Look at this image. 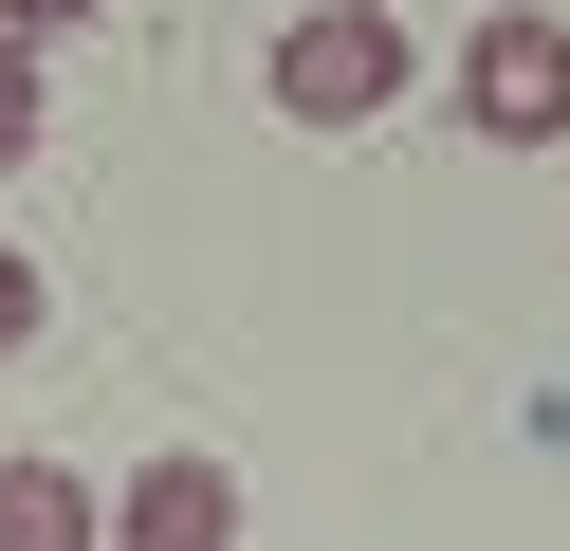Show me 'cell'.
Instances as JSON below:
<instances>
[{"mask_svg":"<svg viewBox=\"0 0 570 551\" xmlns=\"http://www.w3.org/2000/svg\"><path fill=\"white\" fill-rule=\"evenodd\" d=\"M386 92H405V19H386V0H313V19L276 37V110H295V129H368Z\"/></svg>","mask_w":570,"mask_h":551,"instance_id":"cell-1","label":"cell"},{"mask_svg":"<svg viewBox=\"0 0 570 551\" xmlns=\"http://www.w3.org/2000/svg\"><path fill=\"white\" fill-rule=\"evenodd\" d=\"M460 129H497V147H552L570 129V19H479L460 37Z\"/></svg>","mask_w":570,"mask_h":551,"instance_id":"cell-2","label":"cell"},{"mask_svg":"<svg viewBox=\"0 0 570 551\" xmlns=\"http://www.w3.org/2000/svg\"><path fill=\"white\" fill-rule=\"evenodd\" d=\"M92 551H239V478L222 460H148L129 496H92Z\"/></svg>","mask_w":570,"mask_h":551,"instance_id":"cell-3","label":"cell"},{"mask_svg":"<svg viewBox=\"0 0 570 551\" xmlns=\"http://www.w3.org/2000/svg\"><path fill=\"white\" fill-rule=\"evenodd\" d=\"M0 551H92V478L75 460H0Z\"/></svg>","mask_w":570,"mask_h":551,"instance_id":"cell-4","label":"cell"},{"mask_svg":"<svg viewBox=\"0 0 570 551\" xmlns=\"http://www.w3.org/2000/svg\"><path fill=\"white\" fill-rule=\"evenodd\" d=\"M38 129H56V92H38V56L0 37V166H38Z\"/></svg>","mask_w":570,"mask_h":551,"instance_id":"cell-5","label":"cell"},{"mask_svg":"<svg viewBox=\"0 0 570 551\" xmlns=\"http://www.w3.org/2000/svg\"><path fill=\"white\" fill-rule=\"evenodd\" d=\"M38 313H56V276H38L19 239H0V350H38Z\"/></svg>","mask_w":570,"mask_h":551,"instance_id":"cell-6","label":"cell"},{"mask_svg":"<svg viewBox=\"0 0 570 551\" xmlns=\"http://www.w3.org/2000/svg\"><path fill=\"white\" fill-rule=\"evenodd\" d=\"M92 0H0V37H19V56H38V37H75Z\"/></svg>","mask_w":570,"mask_h":551,"instance_id":"cell-7","label":"cell"}]
</instances>
